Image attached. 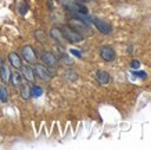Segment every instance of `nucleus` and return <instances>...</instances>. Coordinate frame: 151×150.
<instances>
[{
    "instance_id": "7",
    "label": "nucleus",
    "mask_w": 151,
    "mask_h": 150,
    "mask_svg": "<svg viewBox=\"0 0 151 150\" xmlns=\"http://www.w3.org/2000/svg\"><path fill=\"white\" fill-rule=\"evenodd\" d=\"M92 22L94 24V27H96L101 33L108 35V33H111V31H112V28H111L110 24H107L105 21H103V20H100V18H92Z\"/></svg>"
},
{
    "instance_id": "18",
    "label": "nucleus",
    "mask_w": 151,
    "mask_h": 150,
    "mask_svg": "<svg viewBox=\"0 0 151 150\" xmlns=\"http://www.w3.org/2000/svg\"><path fill=\"white\" fill-rule=\"evenodd\" d=\"M27 10H28V6H27V3H21L19 4V14H25L27 13Z\"/></svg>"
},
{
    "instance_id": "21",
    "label": "nucleus",
    "mask_w": 151,
    "mask_h": 150,
    "mask_svg": "<svg viewBox=\"0 0 151 150\" xmlns=\"http://www.w3.org/2000/svg\"><path fill=\"white\" fill-rule=\"evenodd\" d=\"M130 67H132V68H139V67H140V61H137V60H133L132 64H130Z\"/></svg>"
},
{
    "instance_id": "5",
    "label": "nucleus",
    "mask_w": 151,
    "mask_h": 150,
    "mask_svg": "<svg viewBox=\"0 0 151 150\" xmlns=\"http://www.w3.org/2000/svg\"><path fill=\"white\" fill-rule=\"evenodd\" d=\"M40 60H42V63L45 64L46 67H55V65L58 64V59H57L53 53H50V51H45V53H42Z\"/></svg>"
},
{
    "instance_id": "16",
    "label": "nucleus",
    "mask_w": 151,
    "mask_h": 150,
    "mask_svg": "<svg viewBox=\"0 0 151 150\" xmlns=\"http://www.w3.org/2000/svg\"><path fill=\"white\" fill-rule=\"evenodd\" d=\"M42 95H43V89H42L40 86L35 85V86L31 88V96H33V97H40Z\"/></svg>"
},
{
    "instance_id": "3",
    "label": "nucleus",
    "mask_w": 151,
    "mask_h": 150,
    "mask_svg": "<svg viewBox=\"0 0 151 150\" xmlns=\"http://www.w3.org/2000/svg\"><path fill=\"white\" fill-rule=\"evenodd\" d=\"M33 71H35V75H37V77L40 78V79H43V81H50L51 78H53V74H51V71L47 68L46 65L35 64Z\"/></svg>"
},
{
    "instance_id": "10",
    "label": "nucleus",
    "mask_w": 151,
    "mask_h": 150,
    "mask_svg": "<svg viewBox=\"0 0 151 150\" xmlns=\"http://www.w3.org/2000/svg\"><path fill=\"white\" fill-rule=\"evenodd\" d=\"M9 82L13 85L14 88H17V89H18V88L21 86V83H22V75H21L19 72H11Z\"/></svg>"
},
{
    "instance_id": "8",
    "label": "nucleus",
    "mask_w": 151,
    "mask_h": 150,
    "mask_svg": "<svg viewBox=\"0 0 151 150\" xmlns=\"http://www.w3.org/2000/svg\"><path fill=\"white\" fill-rule=\"evenodd\" d=\"M21 75H22L28 82H31V83L35 82V71H33V68H31L29 65L21 67Z\"/></svg>"
},
{
    "instance_id": "4",
    "label": "nucleus",
    "mask_w": 151,
    "mask_h": 150,
    "mask_svg": "<svg viewBox=\"0 0 151 150\" xmlns=\"http://www.w3.org/2000/svg\"><path fill=\"white\" fill-rule=\"evenodd\" d=\"M21 53H22L24 60L28 64H36V53H35L32 46H29V45L24 46L22 49H21Z\"/></svg>"
},
{
    "instance_id": "20",
    "label": "nucleus",
    "mask_w": 151,
    "mask_h": 150,
    "mask_svg": "<svg viewBox=\"0 0 151 150\" xmlns=\"http://www.w3.org/2000/svg\"><path fill=\"white\" fill-rule=\"evenodd\" d=\"M69 51H71V54L76 56V57H79V59H82V53H81V51H78L76 49H71Z\"/></svg>"
},
{
    "instance_id": "17",
    "label": "nucleus",
    "mask_w": 151,
    "mask_h": 150,
    "mask_svg": "<svg viewBox=\"0 0 151 150\" xmlns=\"http://www.w3.org/2000/svg\"><path fill=\"white\" fill-rule=\"evenodd\" d=\"M65 78H67V79H69V81H76V79H78V75H76V72H75V71L68 70V71H65Z\"/></svg>"
},
{
    "instance_id": "13",
    "label": "nucleus",
    "mask_w": 151,
    "mask_h": 150,
    "mask_svg": "<svg viewBox=\"0 0 151 150\" xmlns=\"http://www.w3.org/2000/svg\"><path fill=\"white\" fill-rule=\"evenodd\" d=\"M18 89H19V95H21V97L24 100H28L31 97V88L28 86L27 83H21V86Z\"/></svg>"
},
{
    "instance_id": "1",
    "label": "nucleus",
    "mask_w": 151,
    "mask_h": 150,
    "mask_svg": "<svg viewBox=\"0 0 151 150\" xmlns=\"http://www.w3.org/2000/svg\"><path fill=\"white\" fill-rule=\"evenodd\" d=\"M60 31H61V33H63V36H64V39H67V41L72 42V43H78V42H82L83 41V36L79 33V32H76L73 28L68 27V25H63V27L60 28Z\"/></svg>"
},
{
    "instance_id": "6",
    "label": "nucleus",
    "mask_w": 151,
    "mask_h": 150,
    "mask_svg": "<svg viewBox=\"0 0 151 150\" xmlns=\"http://www.w3.org/2000/svg\"><path fill=\"white\" fill-rule=\"evenodd\" d=\"M100 56L101 59L107 61V63H111L115 60V50L111 47V46H103L100 49Z\"/></svg>"
},
{
    "instance_id": "22",
    "label": "nucleus",
    "mask_w": 151,
    "mask_h": 150,
    "mask_svg": "<svg viewBox=\"0 0 151 150\" xmlns=\"http://www.w3.org/2000/svg\"><path fill=\"white\" fill-rule=\"evenodd\" d=\"M75 1H78V3H89V1H92V0H75Z\"/></svg>"
},
{
    "instance_id": "14",
    "label": "nucleus",
    "mask_w": 151,
    "mask_h": 150,
    "mask_svg": "<svg viewBox=\"0 0 151 150\" xmlns=\"http://www.w3.org/2000/svg\"><path fill=\"white\" fill-rule=\"evenodd\" d=\"M50 36L53 38V39H55V41L61 42L63 39H64V36H63V33H61V31H60V28H53L50 31Z\"/></svg>"
},
{
    "instance_id": "11",
    "label": "nucleus",
    "mask_w": 151,
    "mask_h": 150,
    "mask_svg": "<svg viewBox=\"0 0 151 150\" xmlns=\"http://www.w3.org/2000/svg\"><path fill=\"white\" fill-rule=\"evenodd\" d=\"M96 79L99 83L101 85H107V83H110V74L105 72V71H97L96 72Z\"/></svg>"
},
{
    "instance_id": "2",
    "label": "nucleus",
    "mask_w": 151,
    "mask_h": 150,
    "mask_svg": "<svg viewBox=\"0 0 151 150\" xmlns=\"http://www.w3.org/2000/svg\"><path fill=\"white\" fill-rule=\"evenodd\" d=\"M69 25L75 29L76 32H83V36H89V35H92V32H90V29H89V24L85 22L81 18H76V17H73L71 21H69ZM82 35V33H81Z\"/></svg>"
},
{
    "instance_id": "19",
    "label": "nucleus",
    "mask_w": 151,
    "mask_h": 150,
    "mask_svg": "<svg viewBox=\"0 0 151 150\" xmlns=\"http://www.w3.org/2000/svg\"><path fill=\"white\" fill-rule=\"evenodd\" d=\"M133 74H134L137 78H142V79H146L147 78V74L143 72V71H136V72H133Z\"/></svg>"
},
{
    "instance_id": "15",
    "label": "nucleus",
    "mask_w": 151,
    "mask_h": 150,
    "mask_svg": "<svg viewBox=\"0 0 151 150\" xmlns=\"http://www.w3.org/2000/svg\"><path fill=\"white\" fill-rule=\"evenodd\" d=\"M0 101L1 103H7L9 101V91L6 86H0Z\"/></svg>"
},
{
    "instance_id": "9",
    "label": "nucleus",
    "mask_w": 151,
    "mask_h": 150,
    "mask_svg": "<svg viewBox=\"0 0 151 150\" xmlns=\"http://www.w3.org/2000/svg\"><path fill=\"white\" fill-rule=\"evenodd\" d=\"M9 63L11 67H14V68L19 70L21 67H22V60H21V57H19L17 53H10L9 54Z\"/></svg>"
},
{
    "instance_id": "12",
    "label": "nucleus",
    "mask_w": 151,
    "mask_h": 150,
    "mask_svg": "<svg viewBox=\"0 0 151 150\" xmlns=\"http://www.w3.org/2000/svg\"><path fill=\"white\" fill-rule=\"evenodd\" d=\"M10 75H11L10 68L6 64H1V65H0V78H1V81L4 82V83H7V82L10 81Z\"/></svg>"
}]
</instances>
